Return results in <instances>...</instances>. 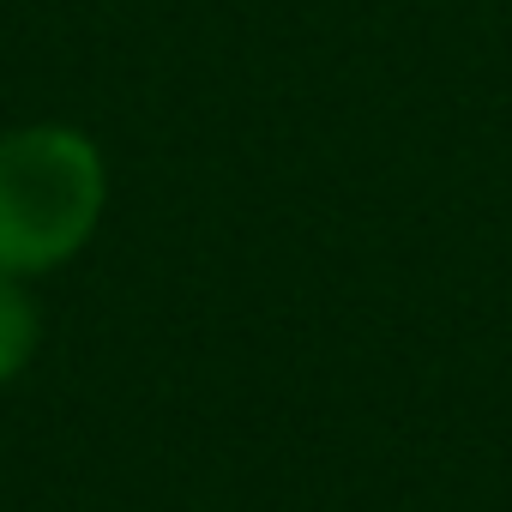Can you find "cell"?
Masks as SVG:
<instances>
[{"label":"cell","instance_id":"6da1fadb","mask_svg":"<svg viewBox=\"0 0 512 512\" xmlns=\"http://www.w3.org/2000/svg\"><path fill=\"white\" fill-rule=\"evenodd\" d=\"M109 199L103 151L61 121L0 139V272L37 278L67 266L97 235Z\"/></svg>","mask_w":512,"mask_h":512},{"label":"cell","instance_id":"7a4b0ae2","mask_svg":"<svg viewBox=\"0 0 512 512\" xmlns=\"http://www.w3.org/2000/svg\"><path fill=\"white\" fill-rule=\"evenodd\" d=\"M37 338H43V314L25 290V278L0 272V386H13L31 356H37Z\"/></svg>","mask_w":512,"mask_h":512}]
</instances>
